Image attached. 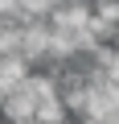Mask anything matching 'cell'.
<instances>
[{"label":"cell","instance_id":"cell-1","mask_svg":"<svg viewBox=\"0 0 119 124\" xmlns=\"http://www.w3.org/2000/svg\"><path fill=\"white\" fill-rule=\"evenodd\" d=\"M0 103H4V91H0Z\"/></svg>","mask_w":119,"mask_h":124}]
</instances>
